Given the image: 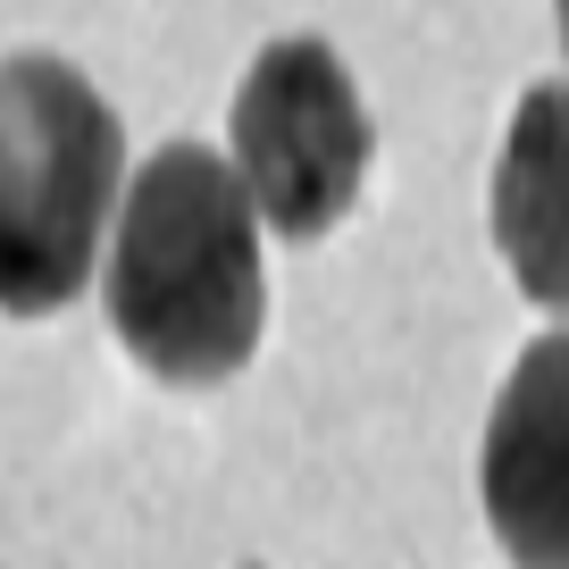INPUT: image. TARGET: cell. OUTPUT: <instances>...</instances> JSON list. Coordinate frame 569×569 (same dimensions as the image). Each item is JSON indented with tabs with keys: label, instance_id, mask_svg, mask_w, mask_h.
Listing matches in <instances>:
<instances>
[{
	"label": "cell",
	"instance_id": "obj_1",
	"mask_svg": "<svg viewBox=\"0 0 569 569\" xmlns=\"http://www.w3.org/2000/svg\"><path fill=\"white\" fill-rule=\"evenodd\" d=\"M101 293L118 343L160 386H218L243 369L268 327V268L234 160L210 142L151 151L118 201Z\"/></svg>",
	"mask_w": 569,
	"mask_h": 569
},
{
	"label": "cell",
	"instance_id": "obj_2",
	"mask_svg": "<svg viewBox=\"0 0 569 569\" xmlns=\"http://www.w3.org/2000/svg\"><path fill=\"white\" fill-rule=\"evenodd\" d=\"M126 142L68 59H0V310L51 319L92 284L118 218Z\"/></svg>",
	"mask_w": 569,
	"mask_h": 569
},
{
	"label": "cell",
	"instance_id": "obj_3",
	"mask_svg": "<svg viewBox=\"0 0 569 569\" xmlns=\"http://www.w3.org/2000/svg\"><path fill=\"white\" fill-rule=\"evenodd\" d=\"M377 160L360 84L319 34H284L251 59L243 92H234V177H243L251 210L277 234L310 243V234L343 227Z\"/></svg>",
	"mask_w": 569,
	"mask_h": 569
},
{
	"label": "cell",
	"instance_id": "obj_4",
	"mask_svg": "<svg viewBox=\"0 0 569 569\" xmlns=\"http://www.w3.org/2000/svg\"><path fill=\"white\" fill-rule=\"evenodd\" d=\"M478 502L519 569H569V336H545L502 377L478 445Z\"/></svg>",
	"mask_w": 569,
	"mask_h": 569
},
{
	"label": "cell",
	"instance_id": "obj_5",
	"mask_svg": "<svg viewBox=\"0 0 569 569\" xmlns=\"http://www.w3.org/2000/svg\"><path fill=\"white\" fill-rule=\"evenodd\" d=\"M486 210L519 293L536 310H569V84H536L511 109Z\"/></svg>",
	"mask_w": 569,
	"mask_h": 569
},
{
	"label": "cell",
	"instance_id": "obj_6",
	"mask_svg": "<svg viewBox=\"0 0 569 569\" xmlns=\"http://www.w3.org/2000/svg\"><path fill=\"white\" fill-rule=\"evenodd\" d=\"M552 9H561V51H569V0H552Z\"/></svg>",
	"mask_w": 569,
	"mask_h": 569
}]
</instances>
